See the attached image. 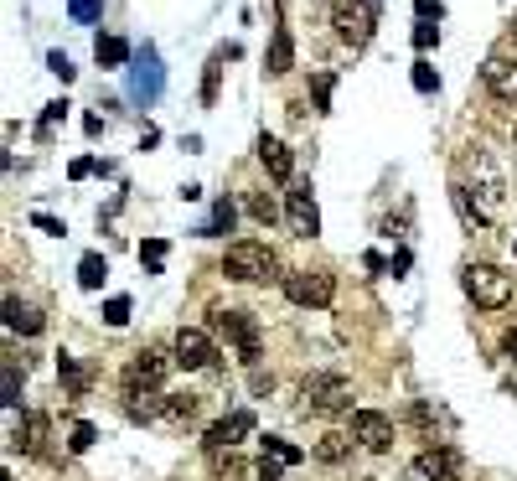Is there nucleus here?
<instances>
[{"label":"nucleus","instance_id":"nucleus-12","mask_svg":"<svg viewBox=\"0 0 517 481\" xmlns=\"http://www.w3.org/2000/svg\"><path fill=\"white\" fill-rule=\"evenodd\" d=\"M243 435H254V414H249V409H233V414L218 419V425H207L202 445H207V450H233Z\"/></svg>","mask_w":517,"mask_h":481},{"label":"nucleus","instance_id":"nucleus-11","mask_svg":"<svg viewBox=\"0 0 517 481\" xmlns=\"http://www.w3.org/2000/svg\"><path fill=\"white\" fill-rule=\"evenodd\" d=\"M347 435H352V445H362V450H373V456H383V450L393 445V419L378 414V409H352Z\"/></svg>","mask_w":517,"mask_h":481},{"label":"nucleus","instance_id":"nucleus-31","mask_svg":"<svg viewBox=\"0 0 517 481\" xmlns=\"http://www.w3.org/2000/svg\"><path fill=\"white\" fill-rule=\"evenodd\" d=\"M249 213H254L259 223H275V218H280V207L269 202V197H259V192H254V197H249Z\"/></svg>","mask_w":517,"mask_h":481},{"label":"nucleus","instance_id":"nucleus-20","mask_svg":"<svg viewBox=\"0 0 517 481\" xmlns=\"http://www.w3.org/2000/svg\"><path fill=\"white\" fill-rule=\"evenodd\" d=\"M264 68L275 73V78L295 68V42H290V32H285V26H280L275 37H269V52H264Z\"/></svg>","mask_w":517,"mask_h":481},{"label":"nucleus","instance_id":"nucleus-4","mask_svg":"<svg viewBox=\"0 0 517 481\" xmlns=\"http://www.w3.org/2000/svg\"><path fill=\"white\" fill-rule=\"evenodd\" d=\"M461 290L476 300L481 311H502L507 300H512V275H502L497 264H476V259H471V264L461 269Z\"/></svg>","mask_w":517,"mask_h":481},{"label":"nucleus","instance_id":"nucleus-19","mask_svg":"<svg viewBox=\"0 0 517 481\" xmlns=\"http://www.w3.org/2000/svg\"><path fill=\"white\" fill-rule=\"evenodd\" d=\"M311 456L321 461V466H342L347 456H352V435H342V430H326L321 440H316V450Z\"/></svg>","mask_w":517,"mask_h":481},{"label":"nucleus","instance_id":"nucleus-6","mask_svg":"<svg viewBox=\"0 0 517 481\" xmlns=\"http://www.w3.org/2000/svg\"><path fill=\"white\" fill-rule=\"evenodd\" d=\"M331 26L347 47H368L373 42V26H378V6L373 0H337L331 6Z\"/></svg>","mask_w":517,"mask_h":481},{"label":"nucleus","instance_id":"nucleus-15","mask_svg":"<svg viewBox=\"0 0 517 481\" xmlns=\"http://www.w3.org/2000/svg\"><path fill=\"white\" fill-rule=\"evenodd\" d=\"M11 445H21L26 456L47 450V414H21V425H11Z\"/></svg>","mask_w":517,"mask_h":481},{"label":"nucleus","instance_id":"nucleus-9","mask_svg":"<svg viewBox=\"0 0 517 481\" xmlns=\"http://www.w3.org/2000/svg\"><path fill=\"white\" fill-rule=\"evenodd\" d=\"M212 363H218V342H212V332H202V326H181L176 332V368L202 373Z\"/></svg>","mask_w":517,"mask_h":481},{"label":"nucleus","instance_id":"nucleus-34","mask_svg":"<svg viewBox=\"0 0 517 481\" xmlns=\"http://www.w3.org/2000/svg\"><path fill=\"white\" fill-rule=\"evenodd\" d=\"M47 68H52L57 78H63V83H73V63H68L63 52H52V57H47Z\"/></svg>","mask_w":517,"mask_h":481},{"label":"nucleus","instance_id":"nucleus-33","mask_svg":"<svg viewBox=\"0 0 517 481\" xmlns=\"http://www.w3.org/2000/svg\"><path fill=\"white\" fill-rule=\"evenodd\" d=\"M435 42H440V26H430V21H419V26H414V47L424 52V47H435Z\"/></svg>","mask_w":517,"mask_h":481},{"label":"nucleus","instance_id":"nucleus-3","mask_svg":"<svg viewBox=\"0 0 517 481\" xmlns=\"http://www.w3.org/2000/svg\"><path fill=\"white\" fill-rule=\"evenodd\" d=\"M300 409H306V414H321V419L352 414V383H347L342 373H316V378L300 383Z\"/></svg>","mask_w":517,"mask_h":481},{"label":"nucleus","instance_id":"nucleus-5","mask_svg":"<svg viewBox=\"0 0 517 481\" xmlns=\"http://www.w3.org/2000/svg\"><path fill=\"white\" fill-rule=\"evenodd\" d=\"M285 295H290V306L326 311L337 300V275L331 269H295V275H285Z\"/></svg>","mask_w":517,"mask_h":481},{"label":"nucleus","instance_id":"nucleus-18","mask_svg":"<svg viewBox=\"0 0 517 481\" xmlns=\"http://www.w3.org/2000/svg\"><path fill=\"white\" fill-rule=\"evenodd\" d=\"M6 326H11V332H21V337H37L47 321H42V311H32V306H21L16 295H6Z\"/></svg>","mask_w":517,"mask_h":481},{"label":"nucleus","instance_id":"nucleus-27","mask_svg":"<svg viewBox=\"0 0 517 481\" xmlns=\"http://www.w3.org/2000/svg\"><path fill=\"white\" fill-rule=\"evenodd\" d=\"M223 57H228V52H218V57L207 63V73H202V104L218 99V73H223Z\"/></svg>","mask_w":517,"mask_h":481},{"label":"nucleus","instance_id":"nucleus-39","mask_svg":"<svg viewBox=\"0 0 517 481\" xmlns=\"http://www.w3.org/2000/svg\"><path fill=\"white\" fill-rule=\"evenodd\" d=\"M32 223H37V228H47V233H63V223H57V218H47V213H37Z\"/></svg>","mask_w":517,"mask_h":481},{"label":"nucleus","instance_id":"nucleus-32","mask_svg":"<svg viewBox=\"0 0 517 481\" xmlns=\"http://www.w3.org/2000/svg\"><path fill=\"white\" fill-rule=\"evenodd\" d=\"M104 321H109V326H125V321H130V300H125V295H114L109 306H104Z\"/></svg>","mask_w":517,"mask_h":481},{"label":"nucleus","instance_id":"nucleus-36","mask_svg":"<svg viewBox=\"0 0 517 481\" xmlns=\"http://www.w3.org/2000/svg\"><path fill=\"white\" fill-rule=\"evenodd\" d=\"M280 466H285V461H269V456H264V466H259V481H285V471H280Z\"/></svg>","mask_w":517,"mask_h":481},{"label":"nucleus","instance_id":"nucleus-29","mask_svg":"<svg viewBox=\"0 0 517 481\" xmlns=\"http://www.w3.org/2000/svg\"><path fill=\"white\" fill-rule=\"evenodd\" d=\"M414 88H419V94H435V88H440V73H435L430 63H414Z\"/></svg>","mask_w":517,"mask_h":481},{"label":"nucleus","instance_id":"nucleus-26","mask_svg":"<svg viewBox=\"0 0 517 481\" xmlns=\"http://www.w3.org/2000/svg\"><path fill=\"white\" fill-rule=\"evenodd\" d=\"M264 450H269V456H275V461H285V466L306 461V450H300V445H290V440H280V435H269V440H264Z\"/></svg>","mask_w":517,"mask_h":481},{"label":"nucleus","instance_id":"nucleus-40","mask_svg":"<svg viewBox=\"0 0 517 481\" xmlns=\"http://www.w3.org/2000/svg\"><path fill=\"white\" fill-rule=\"evenodd\" d=\"M502 347H507V357H512V363H517V326H512V332L502 337Z\"/></svg>","mask_w":517,"mask_h":481},{"label":"nucleus","instance_id":"nucleus-13","mask_svg":"<svg viewBox=\"0 0 517 481\" xmlns=\"http://www.w3.org/2000/svg\"><path fill=\"white\" fill-rule=\"evenodd\" d=\"M161 83H166V78H161V57H156V47H145V52L135 57V73H130L135 99H145V104H150V99L161 94Z\"/></svg>","mask_w":517,"mask_h":481},{"label":"nucleus","instance_id":"nucleus-25","mask_svg":"<svg viewBox=\"0 0 517 481\" xmlns=\"http://www.w3.org/2000/svg\"><path fill=\"white\" fill-rule=\"evenodd\" d=\"M140 264L150 269V275H161V264H166V238H145V244H140Z\"/></svg>","mask_w":517,"mask_h":481},{"label":"nucleus","instance_id":"nucleus-24","mask_svg":"<svg viewBox=\"0 0 517 481\" xmlns=\"http://www.w3.org/2000/svg\"><path fill=\"white\" fill-rule=\"evenodd\" d=\"M233 218H238V207L223 197V202H212V218H207V228H202V238H218V233H228L233 228Z\"/></svg>","mask_w":517,"mask_h":481},{"label":"nucleus","instance_id":"nucleus-8","mask_svg":"<svg viewBox=\"0 0 517 481\" xmlns=\"http://www.w3.org/2000/svg\"><path fill=\"white\" fill-rule=\"evenodd\" d=\"M285 218H290V233H295V238H316V233H321V207H316L311 182H290V192H285Z\"/></svg>","mask_w":517,"mask_h":481},{"label":"nucleus","instance_id":"nucleus-22","mask_svg":"<svg viewBox=\"0 0 517 481\" xmlns=\"http://www.w3.org/2000/svg\"><path fill=\"white\" fill-rule=\"evenodd\" d=\"M104 275H109L104 254H83V259H78V285H83V290H104Z\"/></svg>","mask_w":517,"mask_h":481},{"label":"nucleus","instance_id":"nucleus-1","mask_svg":"<svg viewBox=\"0 0 517 481\" xmlns=\"http://www.w3.org/2000/svg\"><path fill=\"white\" fill-rule=\"evenodd\" d=\"M207 326H212V337H223L228 347H238V363H243V368H259L264 337H259V326H254L249 311H223V306H212V311H207Z\"/></svg>","mask_w":517,"mask_h":481},{"label":"nucleus","instance_id":"nucleus-37","mask_svg":"<svg viewBox=\"0 0 517 481\" xmlns=\"http://www.w3.org/2000/svg\"><path fill=\"white\" fill-rule=\"evenodd\" d=\"M414 11H419V21H430V16L440 21V0H414Z\"/></svg>","mask_w":517,"mask_h":481},{"label":"nucleus","instance_id":"nucleus-16","mask_svg":"<svg viewBox=\"0 0 517 481\" xmlns=\"http://www.w3.org/2000/svg\"><path fill=\"white\" fill-rule=\"evenodd\" d=\"M197 414H202V399L197 394H166L161 399V425H197Z\"/></svg>","mask_w":517,"mask_h":481},{"label":"nucleus","instance_id":"nucleus-35","mask_svg":"<svg viewBox=\"0 0 517 481\" xmlns=\"http://www.w3.org/2000/svg\"><path fill=\"white\" fill-rule=\"evenodd\" d=\"M63 114H68V104H63V99H57V104H47V114H42V135H52V125H57Z\"/></svg>","mask_w":517,"mask_h":481},{"label":"nucleus","instance_id":"nucleus-23","mask_svg":"<svg viewBox=\"0 0 517 481\" xmlns=\"http://www.w3.org/2000/svg\"><path fill=\"white\" fill-rule=\"evenodd\" d=\"M94 57L104 68H119V63H130V42H119V37H99L94 42Z\"/></svg>","mask_w":517,"mask_h":481},{"label":"nucleus","instance_id":"nucleus-28","mask_svg":"<svg viewBox=\"0 0 517 481\" xmlns=\"http://www.w3.org/2000/svg\"><path fill=\"white\" fill-rule=\"evenodd\" d=\"M68 16L73 21H99L104 16V0H68Z\"/></svg>","mask_w":517,"mask_h":481},{"label":"nucleus","instance_id":"nucleus-7","mask_svg":"<svg viewBox=\"0 0 517 481\" xmlns=\"http://www.w3.org/2000/svg\"><path fill=\"white\" fill-rule=\"evenodd\" d=\"M171 368H176V357L145 347V352H135L130 363H125V373H119V394H125V388H161Z\"/></svg>","mask_w":517,"mask_h":481},{"label":"nucleus","instance_id":"nucleus-10","mask_svg":"<svg viewBox=\"0 0 517 481\" xmlns=\"http://www.w3.org/2000/svg\"><path fill=\"white\" fill-rule=\"evenodd\" d=\"M461 450L455 445H430V450H419L414 466H409V481H455L461 476Z\"/></svg>","mask_w":517,"mask_h":481},{"label":"nucleus","instance_id":"nucleus-14","mask_svg":"<svg viewBox=\"0 0 517 481\" xmlns=\"http://www.w3.org/2000/svg\"><path fill=\"white\" fill-rule=\"evenodd\" d=\"M259 161H264V171L275 176V182H290L295 176V161H290V150H285V140H275V135H259Z\"/></svg>","mask_w":517,"mask_h":481},{"label":"nucleus","instance_id":"nucleus-41","mask_svg":"<svg viewBox=\"0 0 517 481\" xmlns=\"http://www.w3.org/2000/svg\"><path fill=\"white\" fill-rule=\"evenodd\" d=\"M512 42H517V21H512Z\"/></svg>","mask_w":517,"mask_h":481},{"label":"nucleus","instance_id":"nucleus-30","mask_svg":"<svg viewBox=\"0 0 517 481\" xmlns=\"http://www.w3.org/2000/svg\"><path fill=\"white\" fill-rule=\"evenodd\" d=\"M94 440H99V430H94V425H73V440H68V450H73V456H83V450L94 445Z\"/></svg>","mask_w":517,"mask_h":481},{"label":"nucleus","instance_id":"nucleus-38","mask_svg":"<svg viewBox=\"0 0 517 481\" xmlns=\"http://www.w3.org/2000/svg\"><path fill=\"white\" fill-rule=\"evenodd\" d=\"M88 171H94V161H88V156H78V161H73V182H83Z\"/></svg>","mask_w":517,"mask_h":481},{"label":"nucleus","instance_id":"nucleus-21","mask_svg":"<svg viewBox=\"0 0 517 481\" xmlns=\"http://www.w3.org/2000/svg\"><path fill=\"white\" fill-rule=\"evenodd\" d=\"M57 378H63V388H68L73 399H83V394H88V368H78V363H73L68 352L57 357Z\"/></svg>","mask_w":517,"mask_h":481},{"label":"nucleus","instance_id":"nucleus-2","mask_svg":"<svg viewBox=\"0 0 517 481\" xmlns=\"http://www.w3.org/2000/svg\"><path fill=\"white\" fill-rule=\"evenodd\" d=\"M275 269H280L275 249L259 244V238H238V244H228V254H223V275L238 280V285H264V280H275Z\"/></svg>","mask_w":517,"mask_h":481},{"label":"nucleus","instance_id":"nucleus-17","mask_svg":"<svg viewBox=\"0 0 517 481\" xmlns=\"http://www.w3.org/2000/svg\"><path fill=\"white\" fill-rule=\"evenodd\" d=\"M481 83L492 88L497 99H517V63H507V57H492V63L481 68Z\"/></svg>","mask_w":517,"mask_h":481}]
</instances>
